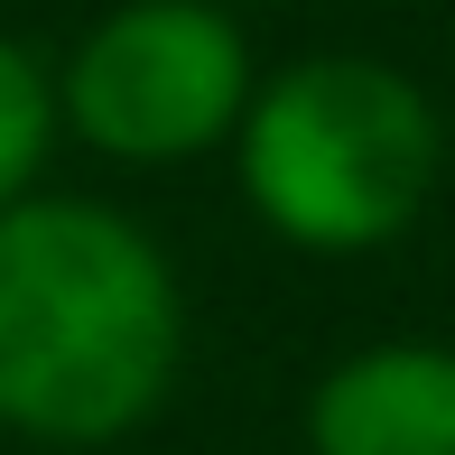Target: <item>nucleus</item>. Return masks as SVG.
I'll return each mask as SVG.
<instances>
[{
	"mask_svg": "<svg viewBox=\"0 0 455 455\" xmlns=\"http://www.w3.org/2000/svg\"><path fill=\"white\" fill-rule=\"evenodd\" d=\"M186 354L177 270L131 214L28 196L0 214V427L28 446H121Z\"/></svg>",
	"mask_w": 455,
	"mask_h": 455,
	"instance_id": "1",
	"label": "nucleus"
},
{
	"mask_svg": "<svg viewBox=\"0 0 455 455\" xmlns=\"http://www.w3.org/2000/svg\"><path fill=\"white\" fill-rule=\"evenodd\" d=\"M233 168L251 214L298 251H381L427 214L446 177V121L419 75L390 56H298L251 93L233 131Z\"/></svg>",
	"mask_w": 455,
	"mask_h": 455,
	"instance_id": "2",
	"label": "nucleus"
},
{
	"mask_svg": "<svg viewBox=\"0 0 455 455\" xmlns=\"http://www.w3.org/2000/svg\"><path fill=\"white\" fill-rule=\"evenodd\" d=\"M251 47L214 0H121L56 75V121L121 168H177L242 131Z\"/></svg>",
	"mask_w": 455,
	"mask_h": 455,
	"instance_id": "3",
	"label": "nucleus"
},
{
	"mask_svg": "<svg viewBox=\"0 0 455 455\" xmlns=\"http://www.w3.org/2000/svg\"><path fill=\"white\" fill-rule=\"evenodd\" d=\"M307 455H455V344L344 354L307 400Z\"/></svg>",
	"mask_w": 455,
	"mask_h": 455,
	"instance_id": "4",
	"label": "nucleus"
},
{
	"mask_svg": "<svg viewBox=\"0 0 455 455\" xmlns=\"http://www.w3.org/2000/svg\"><path fill=\"white\" fill-rule=\"evenodd\" d=\"M47 140H56V75L19 37H0V214L28 204L37 168H47Z\"/></svg>",
	"mask_w": 455,
	"mask_h": 455,
	"instance_id": "5",
	"label": "nucleus"
},
{
	"mask_svg": "<svg viewBox=\"0 0 455 455\" xmlns=\"http://www.w3.org/2000/svg\"><path fill=\"white\" fill-rule=\"evenodd\" d=\"M214 10H233V0H214Z\"/></svg>",
	"mask_w": 455,
	"mask_h": 455,
	"instance_id": "6",
	"label": "nucleus"
}]
</instances>
